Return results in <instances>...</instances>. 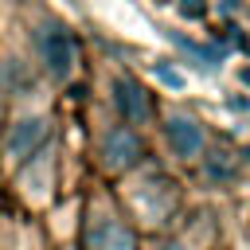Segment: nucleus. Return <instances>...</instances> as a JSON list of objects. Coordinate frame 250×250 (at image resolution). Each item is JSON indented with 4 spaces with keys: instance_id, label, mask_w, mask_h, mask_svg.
Returning a JSON list of instances; mask_svg holds the SVG:
<instances>
[{
    "instance_id": "nucleus-1",
    "label": "nucleus",
    "mask_w": 250,
    "mask_h": 250,
    "mask_svg": "<svg viewBox=\"0 0 250 250\" xmlns=\"http://www.w3.org/2000/svg\"><path fill=\"white\" fill-rule=\"evenodd\" d=\"M0 184H4L12 207L43 219L59 203V137L47 148H39L31 160H23L16 172H8Z\"/></svg>"
},
{
    "instance_id": "nucleus-2",
    "label": "nucleus",
    "mask_w": 250,
    "mask_h": 250,
    "mask_svg": "<svg viewBox=\"0 0 250 250\" xmlns=\"http://www.w3.org/2000/svg\"><path fill=\"white\" fill-rule=\"evenodd\" d=\"M27 59L35 62L39 78L66 86L78 74V39L55 16H35L27 27Z\"/></svg>"
},
{
    "instance_id": "nucleus-3",
    "label": "nucleus",
    "mask_w": 250,
    "mask_h": 250,
    "mask_svg": "<svg viewBox=\"0 0 250 250\" xmlns=\"http://www.w3.org/2000/svg\"><path fill=\"white\" fill-rule=\"evenodd\" d=\"M74 242H78V250H141V234H137L133 219L109 195H94L82 203Z\"/></svg>"
},
{
    "instance_id": "nucleus-4",
    "label": "nucleus",
    "mask_w": 250,
    "mask_h": 250,
    "mask_svg": "<svg viewBox=\"0 0 250 250\" xmlns=\"http://www.w3.org/2000/svg\"><path fill=\"white\" fill-rule=\"evenodd\" d=\"M55 141V121L47 109H8V117L0 121V180L8 172H16L23 160H31L39 148H47Z\"/></svg>"
},
{
    "instance_id": "nucleus-5",
    "label": "nucleus",
    "mask_w": 250,
    "mask_h": 250,
    "mask_svg": "<svg viewBox=\"0 0 250 250\" xmlns=\"http://www.w3.org/2000/svg\"><path fill=\"white\" fill-rule=\"evenodd\" d=\"M94 156H98V168H102L105 176H125V172H133V168L141 164L145 145H141L137 129H129L125 121H117V125L102 129L98 152H94Z\"/></svg>"
},
{
    "instance_id": "nucleus-6",
    "label": "nucleus",
    "mask_w": 250,
    "mask_h": 250,
    "mask_svg": "<svg viewBox=\"0 0 250 250\" xmlns=\"http://www.w3.org/2000/svg\"><path fill=\"white\" fill-rule=\"evenodd\" d=\"M0 250H55V242L47 238L43 219L8 203L0 211Z\"/></svg>"
},
{
    "instance_id": "nucleus-7",
    "label": "nucleus",
    "mask_w": 250,
    "mask_h": 250,
    "mask_svg": "<svg viewBox=\"0 0 250 250\" xmlns=\"http://www.w3.org/2000/svg\"><path fill=\"white\" fill-rule=\"evenodd\" d=\"M109 102H113L117 121H125L129 129L152 121V98H148V90H145L137 78H129V74H117V78H113V94H109Z\"/></svg>"
},
{
    "instance_id": "nucleus-8",
    "label": "nucleus",
    "mask_w": 250,
    "mask_h": 250,
    "mask_svg": "<svg viewBox=\"0 0 250 250\" xmlns=\"http://www.w3.org/2000/svg\"><path fill=\"white\" fill-rule=\"evenodd\" d=\"M164 141L172 145L176 156L195 160V156L203 152V125H199L195 117H188V113H172V117L164 121Z\"/></svg>"
},
{
    "instance_id": "nucleus-9",
    "label": "nucleus",
    "mask_w": 250,
    "mask_h": 250,
    "mask_svg": "<svg viewBox=\"0 0 250 250\" xmlns=\"http://www.w3.org/2000/svg\"><path fill=\"white\" fill-rule=\"evenodd\" d=\"M180 12H184L188 20H203V12H207V4H203V0H180Z\"/></svg>"
},
{
    "instance_id": "nucleus-10",
    "label": "nucleus",
    "mask_w": 250,
    "mask_h": 250,
    "mask_svg": "<svg viewBox=\"0 0 250 250\" xmlns=\"http://www.w3.org/2000/svg\"><path fill=\"white\" fill-rule=\"evenodd\" d=\"M156 74H160V82H168V86H184V78H180L176 70H168V66H156Z\"/></svg>"
},
{
    "instance_id": "nucleus-11",
    "label": "nucleus",
    "mask_w": 250,
    "mask_h": 250,
    "mask_svg": "<svg viewBox=\"0 0 250 250\" xmlns=\"http://www.w3.org/2000/svg\"><path fill=\"white\" fill-rule=\"evenodd\" d=\"M160 250H188V246H184V242H164Z\"/></svg>"
},
{
    "instance_id": "nucleus-12",
    "label": "nucleus",
    "mask_w": 250,
    "mask_h": 250,
    "mask_svg": "<svg viewBox=\"0 0 250 250\" xmlns=\"http://www.w3.org/2000/svg\"><path fill=\"white\" fill-rule=\"evenodd\" d=\"M8 207V191H4V184H0V211Z\"/></svg>"
},
{
    "instance_id": "nucleus-13",
    "label": "nucleus",
    "mask_w": 250,
    "mask_h": 250,
    "mask_svg": "<svg viewBox=\"0 0 250 250\" xmlns=\"http://www.w3.org/2000/svg\"><path fill=\"white\" fill-rule=\"evenodd\" d=\"M242 82H250V70H242Z\"/></svg>"
},
{
    "instance_id": "nucleus-14",
    "label": "nucleus",
    "mask_w": 250,
    "mask_h": 250,
    "mask_svg": "<svg viewBox=\"0 0 250 250\" xmlns=\"http://www.w3.org/2000/svg\"><path fill=\"white\" fill-rule=\"evenodd\" d=\"M246 156H250V148H246Z\"/></svg>"
}]
</instances>
